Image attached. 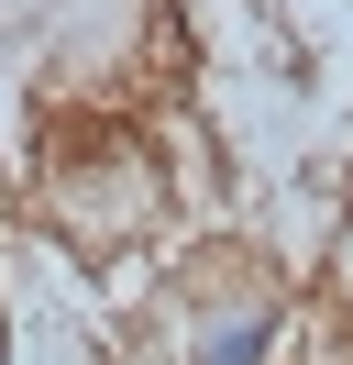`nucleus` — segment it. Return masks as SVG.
Listing matches in <instances>:
<instances>
[{
    "instance_id": "obj_1",
    "label": "nucleus",
    "mask_w": 353,
    "mask_h": 365,
    "mask_svg": "<svg viewBox=\"0 0 353 365\" xmlns=\"http://www.w3.org/2000/svg\"><path fill=\"white\" fill-rule=\"evenodd\" d=\"M188 310H176V343H188V365H265V343H276V277L243 266V255H210V266H188Z\"/></svg>"
}]
</instances>
